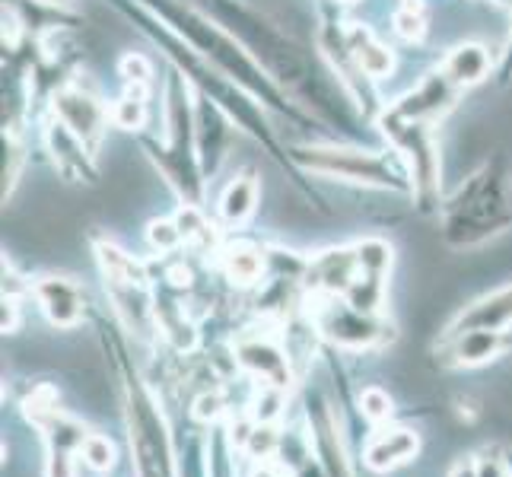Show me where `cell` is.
Wrapping results in <instances>:
<instances>
[{
    "mask_svg": "<svg viewBox=\"0 0 512 477\" xmlns=\"http://www.w3.org/2000/svg\"><path fill=\"white\" fill-rule=\"evenodd\" d=\"M210 7H214L210 16L220 20L245 48L252 51L255 61L268 70L280 90H284L287 96H293L299 105H309V109L315 105L319 118L338 121L341 128L347 125L350 115L341 105V96H347V93L341 90V86H331V83L319 80L309 55L290 39L284 29L274 26L264 13L245 7L242 0H210Z\"/></svg>",
    "mask_w": 512,
    "mask_h": 477,
    "instance_id": "6da1fadb",
    "label": "cell"
},
{
    "mask_svg": "<svg viewBox=\"0 0 512 477\" xmlns=\"http://www.w3.org/2000/svg\"><path fill=\"white\" fill-rule=\"evenodd\" d=\"M156 20L169 26L179 39L194 51L198 58H204L214 70L226 74L229 80H236L245 93H252L261 105H268L277 115H284L293 125H312V115L290 99L274 77L264 70L249 48H245L233 32H229L220 20L201 13L198 7L185 4V0H140Z\"/></svg>",
    "mask_w": 512,
    "mask_h": 477,
    "instance_id": "7a4b0ae2",
    "label": "cell"
},
{
    "mask_svg": "<svg viewBox=\"0 0 512 477\" xmlns=\"http://www.w3.org/2000/svg\"><path fill=\"white\" fill-rule=\"evenodd\" d=\"M121 10H125L131 20L137 23V29L147 35V39L153 45H160L163 48V55L172 61V67L179 70V74L188 80V86H194V93H201L207 96L214 105H220V109L229 115V121L245 131L249 137H255L258 144L268 150L280 166H287V169H296L290 163V150L280 147V140L277 134L271 131L268 125V118H264V109H261V102L252 96V93H245L242 86L236 80H229L226 74H220V70L210 67L204 58H198L194 51L175 35L169 26H163L156 16L144 7V4H121Z\"/></svg>",
    "mask_w": 512,
    "mask_h": 477,
    "instance_id": "3957f363",
    "label": "cell"
},
{
    "mask_svg": "<svg viewBox=\"0 0 512 477\" xmlns=\"http://www.w3.org/2000/svg\"><path fill=\"white\" fill-rule=\"evenodd\" d=\"M439 229L452 249H478L512 229V172L493 153L439 207Z\"/></svg>",
    "mask_w": 512,
    "mask_h": 477,
    "instance_id": "277c9868",
    "label": "cell"
},
{
    "mask_svg": "<svg viewBox=\"0 0 512 477\" xmlns=\"http://www.w3.org/2000/svg\"><path fill=\"white\" fill-rule=\"evenodd\" d=\"M163 125L166 137L144 140V150L153 159L156 172L179 194L182 204L201 207L204 204V172L198 156V121H194V102H188V80L172 70L163 86Z\"/></svg>",
    "mask_w": 512,
    "mask_h": 477,
    "instance_id": "5b68a950",
    "label": "cell"
},
{
    "mask_svg": "<svg viewBox=\"0 0 512 477\" xmlns=\"http://www.w3.org/2000/svg\"><path fill=\"white\" fill-rule=\"evenodd\" d=\"M290 163L319 179H334L360 188L411 194V179L401 156L388 150H360V147H334V144H306L290 150Z\"/></svg>",
    "mask_w": 512,
    "mask_h": 477,
    "instance_id": "8992f818",
    "label": "cell"
},
{
    "mask_svg": "<svg viewBox=\"0 0 512 477\" xmlns=\"http://www.w3.org/2000/svg\"><path fill=\"white\" fill-rule=\"evenodd\" d=\"M121 395H125V423L137 477H179L166 417L144 379L125 360H121Z\"/></svg>",
    "mask_w": 512,
    "mask_h": 477,
    "instance_id": "52a82bcc",
    "label": "cell"
},
{
    "mask_svg": "<svg viewBox=\"0 0 512 477\" xmlns=\"http://www.w3.org/2000/svg\"><path fill=\"white\" fill-rule=\"evenodd\" d=\"M379 131L388 140L404 169H408L411 179V198L417 204L420 214H439L443 198H439V188H443V159H439V140L430 121H411L401 118L392 109L379 112Z\"/></svg>",
    "mask_w": 512,
    "mask_h": 477,
    "instance_id": "ba28073f",
    "label": "cell"
},
{
    "mask_svg": "<svg viewBox=\"0 0 512 477\" xmlns=\"http://www.w3.org/2000/svg\"><path fill=\"white\" fill-rule=\"evenodd\" d=\"M96 258L105 277V290H109L112 303L118 309V315L137 331V334H150L153 328V299H150V287H147V271L134 255H128L125 249H118L115 242L99 239L96 242Z\"/></svg>",
    "mask_w": 512,
    "mask_h": 477,
    "instance_id": "9c48e42d",
    "label": "cell"
},
{
    "mask_svg": "<svg viewBox=\"0 0 512 477\" xmlns=\"http://www.w3.org/2000/svg\"><path fill=\"white\" fill-rule=\"evenodd\" d=\"M26 417L42 430L48 443V462L45 477H74V458L80 455L90 430L83 427L77 417H70L58 408L55 388H35V392L23 401Z\"/></svg>",
    "mask_w": 512,
    "mask_h": 477,
    "instance_id": "30bf717a",
    "label": "cell"
},
{
    "mask_svg": "<svg viewBox=\"0 0 512 477\" xmlns=\"http://www.w3.org/2000/svg\"><path fill=\"white\" fill-rule=\"evenodd\" d=\"M315 325L331 344L347 350H369L382 347L395 338V328L385 322L379 312H360L341 296H319V312Z\"/></svg>",
    "mask_w": 512,
    "mask_h": 477,
    "instance_id": "8fae6325",
    "label": "cell"
},
{
    "mask_svg": "<svg viewBox=\"0 0 512 477\" xmlns=\"http://www.w3.org/2000/svg\"><path fill=\"white\" fill-rule=\"evenodd\" d=\"M51 118H58L67 131H74L90 150H99L102 134L112 121V109L90 90V86L70 80L58 86L55 96H51Z\"/></svg>",
    "mask_w": 512,
    "mask_h": 477,
    "instance_id": "7c38bea8",
    "label": "cell"
},
{
    "mask_svg": "<svg viewBox=\"0 0 512 477\" xmlns=\"http://www.w3.org/2000/svg\"><path fill=\"white\" fill-rule=\"evenodd\" d=\"M319 48L325 51V61L331 64V74L338 80V86L347 93L350 102H357L360 109H366L373 102V90H369V77H363V70L357 67L347 45V26L334 23L325 13L322 29H319Z\"/></svg>",
    "mask_w": 512,
    "mask_h": 477,
    "instance_id": "4fadbf2b",
    "label": "cell"
},
{
    "mask_svg": "<svg viewBox=\"0 0 512 477\" xmlns=\"http://www.w3.org/2000/svg\"><path fill=\"white\" fill-rule=\"evenodd\" d=\"M458 96H462V90H458V86L443 74V67H439L433 74L423 77L411 93H404L392 105V112L401 118H411V121H430V125H436L439 118H446L455 109Z\"/></svg>",
    "mask_w": 512,
    "mask_h": 477,
    "instance_id": "5bb4252c",
    "label": "cell"
},
{
    "mask_svg": "<svg viewBox=\"0 0 512 477\" xmlns=\"http://www.w3.org/2000/svg\"><path fill=\"white\" fill-rule=\"evenodd\" d=\"M194 121H198V156H201V172L204 179H214L220 166L226 163L229 144H233V121L229 115L214 105L207 96L194 93Z\"/></svg>",
    "mask_w": 512,
    "mask_h": 477,
    "instance_id": "9a60e30c",
    "label": "cell"
},
{
    "mask_svg": "<svg viewBox=\"0 0 512 477\" xmlns=\"http://www.w3.org/2000/svg\"><path fill=\"white\" fill-rule=\"evenodd\" d=\"M512 347L506 331H490V328H468V331H455V334H443V344H439V353H443V363L455 366V369H468V366H484L490 360L503 357V353Z\"/></svg>",
    "mask_w": 512,
    "mask_h": 477,
    "instance_id": "2e32d148",
    "label": "cell"
},
{
    "mask_svg": "<svg viewBox=\"0 0 512 477\" xmlns=\"http://www.w3.org/2000/svg\"><path fill=\"white\" fill-rule=\"evenodd\" d=\"M357 274L360 264L353 245H347V249H328L303 268L306 290H312V296H344L353 280H357Z\"/></svg>",
    "mask_w": 512,
    "mask_h": 477,
    "instance_id": "e0dca14e",
    "label": "cell"
},
{
    "mask_svg": "<svg viewBox=\"0 0 512 477\" xmlns=\"http://www.w3.org/2000/svg\"><path fill=\"white\" fill-rule=\"evenodd\" d=\"M45 147L51 153V163L70 182H96V150H90L83 140L67 131L58 118L48 121L45 128Z\"/></svg>",
    "mask_w": 512,
    "mask_h": 477,
    "instance_id": "ac0fdd59",
    "label": "cell"
},
{
    "mask_svg": "<svg viewBox=\"0 0 512 477\" xmlns=\"http://www.w3.org/2000/svg\"><path fill=\"white\" fill-rule=\"evenodd\" d=\"M32 296L55 328H77L83 322L86 296L70 277H39L32 284Z\"/></svg>",
    "mask_w": 512,
    "mask_h": 477,
    "instance_id": "d6986e66",
    "label": "cell"
},
{
    "mask_svg": "<svg viewBox=\"0 0 512 477\" xmlns=\"http://www.w3.org/2000/svg\"><path fill=\"white\" fill-rule=\"evenodd\" d=\"M236 360L245 373H252L264 385H271V388L290 385V360L271 338H239Z\"/></svg>",
    "mask_w": 512,
    "mask_h": 477,
    "instance_id": "ffe728a7",
    "label": "cell"
},
{
    "mask_svg": "<svg viewBox=\"0 0 512 477\" xmlns=\"http://www.w3.org/2000/svg\"><path fill=\"white\" fill-rule=\"evenodd\" d=\"M417 452H420V439H417L414 430L388 427V430H379L373 439H369V446L363 452V462H366L369 471L388 474V471H395L398 465H408Z\"/></svg>",
    "mask_w": 512,
    "mask_h": 477,
    "instance_id": "44dd1931",
    "label": "cell"
},
{
    "mask_svg": "<svg viewBox=\"0 0 512 477\" xmlns=\"http://www.w3.org/2000/svg\"><path fill=\"white\" fill-rule=\"evenodd\" d=\"M512 325V284L493 290L487 296H481L478 303L465 306L452 322L446 325L443 334H455V331H468V328H490V331H509Z\"/></svg>",
    "mask_w": 512,
    "mask_h": 477,
    "instance_id": "7402d4cb",
    "label": "cell"
},
{
    "mask_svg": "<svg viewBox=\"0 0 512 477\" xmlns=\"http://www.w3.org/2000/svg\"><path fill=\"white\" fill-rule=\"evenodd\" d=\"M309 427H312V449L319 455L328 477H353L344 458V449H341V439H338V423H334L328 404L315 401V408L309 404Z\"/></svg>",
    "mask_w": 512,
    "mask_h": 477,
    "instance_id": "603a6c76",
    "label": "cell"
},
{
    "mask_svg": "<svg viewBox=\"0 0 512 477\" xmlns=\"http://www.w3.org/2000/svg\"><path fill=\"white\" fill-rule=\"evenodd\" d=\"M493 61H490V51L478 42H465V45H455L446 61H443V74L458 86V90H471L490 77Z\"/></svg>",
    "mask_w": 512,
    "mask_h": 477,
    "instance_id": "cb8c5ba5",
    "label": "cell"
},
{
    "mask_svg": "<svg viewBox=\"0 0 512 477\" xmlns=\"http://www.w3.org/2000/svg\"><path fill=\"white\" fill-rule=\"evenodd\" d=\"M347 45H350L353 61H357V67L363 70V77H369V80L392 77L395 55L366 26H357V23L347 26Z\"/></svg>",
    "mask_w": 512,
    "mask_h": 477,
    "instance_id": "d4e9b609",
    "label": "cell"
},
{
    "mask_svg": "<svg viewBox=\"0 0 512 477\" xmlns=\"http://www.w3.org/2000/svg\"><path fill=\"white\" fill-rule=\"evenodd\" d=\"M255 204H258V179L252 172H242L220 194V217L226 226L236 229L255 214Z\"/></svg>",
    "mask_w": 512,
    "mask_h": 477,
    "instance_id": "484cf974",
    "label": "cell"
},
{
    "mask_svg": "<svg viewBox=\"0 0 512 477\" xmlns=\"http://www.w3.org/2000/svg\"><path fill=\"white\" fill-rule=\"evenodd\" d=\"M220 264H223V274L239 287L258 284L264 271H268V258H264L261 249H252V245H229L220 255Z\"/></svg>",
    "mask_w": 512,
    "mask_h": 477,
    "instance_id": "4316f807",
    "label": "cell"
},
{
    "mask_svg": "<svg viewBox=\"0 0 512 477\" xmlns=\"http://www.w3.org/2000/svg\"><path fill=\"white\" fill-rule=\"evenodd\" d=\"M147 86H134L128 83V90L118 96V102L112 105V125L121 131H144L147 125Z\"/></svg>",
    "mask_w": 512,
    "mask_h": 477,
    "instance_id": "83f0119b",
    "label": "cell"
},
{
    "mask_svg": "<svg viewBox=\"0 0 512 477\" xmlns=\"http://www.w3.org/2000/svg\"><path fill=\"white\" fill-rule=\"evenodd\" d=\"M80 455H83L86 468H93V471H99V474L115 468V446H112V439H109V436H96V433H90V436H86L83 449H80Z\"/></svg>",
    "mask_w": 512,
    "mask_h": 477,
    "instance_id": "f1b7e54d",
    "label": "cell"
},
{
    "mask_svg": "<svg viewBox=\"0 0 512 477\" xmlns=\"http://www.w3.org/2000/svg\"><path fill=\"white\" fill-rule=\"evenodd\" d=\"M395 29L401 39H408V42H420L423 35H427V16H423V7L417 0H408V4L395 13Z\"/></svg>",
    "mask_w": 512,
    "mask_h": 477,
    "instance_id": "f546056e",
    "label": "cell"
},
{
    "mask_svg": "<svg viewBox=\"0 0 512 477\" xmlns=\"http://www.w3.org/2000/svg\"><path fill=\"white\" fill-rule=\"evenodd\" d=\"M4 153H7V159H4V201H7V194L13 191V185L20 182V166L26 159L23 144H20V137H16L13 128H4Z\"/></svg>",
    "mask_w": 512,
    "mask_h": 477,
    "instance_id": "4dcf8cb0",
    "label": "cell"
},
{
    "mask_svg": "<svg viewBox=\"0 0 512 477\" xmlns=\"http://www.w3.org/2000/svg\"><path fill=\"white\" fill-rule=\"evenodd\" d=\"M147 239H150V245L160 255H169V252H175L179 245L185 242L182 239V229H179V223L175 220H153L150 226H147Z\"/></svg>",
    "mask_w": 512,
    "mask_h": 477,
    "instance_id": "1f68e13d",
    "label": "cell"
},
{
    "mask_svg": "<svg viewBox=\"0 0 512 477\" xmlns=\"http://www.w3.org/2000/svg\"><path fill=\"white\" fill-rule=\"evenodd\" d=\"M360 408L373 423H385L388 417H392V398H388L382 388H366V392L360 395Z\"/></svg>",
    "mask_w": 512,
    "mask_h": 477,
    "instance_id": "d6a6232c",
    "label": "cell"
},
{
    "mask_svg": "<svg viewBox=\"0 0 512 477\" xmlns=\"http://www.w3.org/2000/svg\"><path fill=\"white\" fill-rule=\"evenodd\" d=\"M118 74L125 77V83H134V86H150V77H153V64L144 58V55H125L118 64Z\"/></svg>",
    "mask_w": 512,
    "mask_h": 477,
    "instance_id": "836d02e7",
    "label": "cell"
},
{
    "mask_svg": "<svg viewBox=\"0 0 512 477\" xmlns=\"http://www.w3.org/2000/svg\"><path fill=\"white\" fill-rule=\"evenodd\" d=\"M194 414H198L201 420H217L223 414V398L220 395H201L198 401H194Z\"/></svg>",
    "mask_w": 512,
    "mask_h": 477,
    "instance_id": "e575fe53",
    "label": "cell"
},
{
    "mask_svg": "<svg viewBox=\"0 0 512 477\" xmlns=\"http://www.w3.org/2000/svg\"><path fill=\"white\" fill-rule=\"evenodd\" d=\"M497 77H500V83H512V26H509V35H506V45L500 51Z\"/></svg>",
    "mask_w": 512,
    "mask_h": 477,
    "instance_id": "d590c367",
    "label": "cell"
},
{
    "mask_svg": "<svg viewBox=\"0 0 512 477\" xmlns=\"http://www.w3.org/2000/svg\"><path fill=\"white\" fill-rule=\"evenodd\" d=\"M20 325V306H16V296H4V331H16Z\"/></svg>",
    "mask_w": 512,
    "mask_h": 477,
    "instance_id": "8d00e7d4",
    "label": "cell"
},
{
    "mask_svg": "<svg viewBox=\"0 0 512 477\" xmlns=\"http://www.w3.org/2000/svg\"><path fill=\"white\" fill-rule=\"evenodd\" d=\"M252 477H287V471L280 468V465H274V462H268V458H264V462L255 468V474Z\"/></svg>",
    "mask_w": 512,
    "mask_h": 477,
    "instance_id": "74e56055",
    "label": "cell"
},
{
    "mask_svg": "<svg viewBox=\"0 0 512 477\" xmlns=\"http://www.w3.org/2000/svg\"><path fill=\"white\" fill-rule=\"evenodd\" d=\"M449 477H481L478 462H474V458H468V462H458V465H455V471H452Z\"/></svg>",
    "mask_w": 512,
    "mask_h": 477,
    "instance_id": "f35d334b",
    "label": "cell"
},
{
    "mask_svg": "<svg viewBox=\"0 0 512 477\" xmlns=\"http://www.w3.org/2000/svg\"><path fill=\"white\" fill-rule=\"evenodd\" d=\"M497 7H503V10H512V0H493Z\"/></svg>",
    "mask_w": 512,
    "mask_h": 477,
    "instance_id": "ab89813d",
    "label": "cell"
},
{
    "mask_svg": "<svg viewBox=\"0 0 512 477\" xmlns=\"http://www.w3.org/2000/svg\"><path fill=\"white\" fill-rule=\"evenodd\" d=\"M39 4H58V0H39Z\"/></svg>",
    "mask_w": 512,
    "mask_h": 477,
    "instance_id": "60d3db41",
    "label": "cell"
},
{
    "mask_svg": "<svg viewBox=\"0 0 512 477\" xmlns=\"http://www.w3.org/2000/svg\"><path fill=\"white\" fill-rule=\"evenodd\" d=\"M338 4H353V0H338Z\"/></svg>",
    "mask_w": 512,
    "mask_h": 477,
    "instance_id": "b9f144b4",
    "label": "cell"
}]
</instances>
